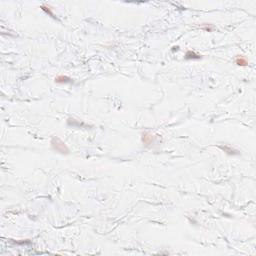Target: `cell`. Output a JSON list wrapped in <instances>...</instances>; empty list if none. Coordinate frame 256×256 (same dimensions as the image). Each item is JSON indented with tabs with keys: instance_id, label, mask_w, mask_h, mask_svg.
Instances as JSON below:
<instances>
[{
	"instance_id": "cell-1",
	"label": "cell",
	"mask_w": 256,
	"mask_h": 256,
	"mask_svg": "<svg viewBox=\"0 0 256 256\" xmlns=\"http://www.w3.org/2000/svg\"><path fill=\"white\" fill-rule=\"evenodd\" d=\"M51 145L54 150H56L57 152L62 153V154H64V153L67 154V153L69 152V149H68V147L65 145L64 142H62L59 138H57V137H53V138H52Z\"/></svg>"
},
{
	"instance_id": "cell-3",
	"label": "cell",
	"mask_w": 256,
	"mask_h": 256,
	"mask_svg": "<svg viewBox=\"0 0 256 256\" xmlns=\"http://www.w3.org/2000/svg\"><path fill=\"white\" fill-rule=\"evenodd\" d=\"M235 64H237L238 66H247L248 61L244 56H237L235 58Z\"/></svg>"
},
{
	"instance_id": "cell-5",
	"label": "cell",
	"mask_w": 256,
	"mask_h": 256,
	"mask_svg": "<svg viewBox=\"0 0 256 256\" xmlns=\"http://www.w3.org/2000/svg\"><path fill=\"white\" fill-rule=\"evenodd\" d=\"M185 58L186 59H199L200 56L197 54H195L194 52L192 51H187V53L185 55Z\"/></svg>"
},
{
	"instance_id": "cell-2",
	"label": "cell",
	"mask_w": 256,
	"mask_h": 256,
	"mask_svg": "<svg viewBox=\"0 0 256 256\" xmlns=\"http://www.w3.org/2000/svg\"><path fill=\"white\" fill-rule=\"evenodd\" d=\"M141 139H142L143 144L150 145L153 141H154V136H153V134H151L150 132H144L143 134H142V138Z\"/></svg>"
},
{
	"instance_id": "cell-4",
	"label": "cell",
	"mask_w": 256,
	"mask_h": 256,
	"mask_svg": "<svg viewBox=\"0 0 256 256\" xmlns=\"http://www.w3.org/2000/svg\"><path fill=\"white\" fill-rule=\"evenodd\" d=\"M71 79L67 76H63V75H59L57 77H55V82L58 84H64V83H68L70 82Z\"/></svg>"
}]
</instances>
